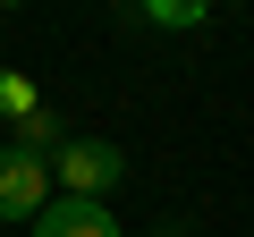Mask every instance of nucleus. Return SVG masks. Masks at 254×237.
Instances as JSON below:
<instances>
[{
	"label": "nucleus",
	"instance_id": "1",
	"mask_svg": "<svg viewBox=\"0 0 254 237\" xmlns=\"http://www.w3.org/2000/svg\"><path fill=\"white\" fill-rule=\"evenodd\" d=\"M119 178H127V153H119L110 136H68V144L51 153V195H93V203H110Z\"/></svg>",
	"mask_w": 254,
	"mask_h": 237
},
{
	"label": "nucleus",
	"instance_id": "2",
	"mask_svg": "<svg viewBox=\"0 0 254 237\" xmlns=\"http://www.w3.org/2000/svg\"><path fill=\"white\" fill-rule=\"evenodd\" d=\"M43 203H51V161H34V153H17V144H0V220H26V229H34Z\"/></svg>",
	"mask_w": 254,
	"mask_h": 237
},
{
	"label": "nucleus",
	"instance_id": "3",
	"mask_svg": "<svg viewBox=\"0 0 254 237\" xmlns=\"http://www.w3.org/2000/svg\"><path fill=\"white\" fill-rule=\"evenodd\" d=\"M34 237H127V229H119V212L93 203V195H51V203L34 212Z\"/></svg>",
	"mask_w": 254,
	"mask_h": 237
},
{
	"label": "nucleus",
	"instance_id": "4",
	"mask_svg": "<svg viewBox=\"0 0 254 237\" xmlns=\"http://www.w3.org/2000/svg\"><path fill=\"white\" fill-rule=\"evenodd\" d=\"M9 144H17V153H34V161H51V153L68 144V127H60V110L43 102L34 118H17V127H9Z\"/></svg>",
	"mask_w": 254,
	"mask_h": 237
},
{
	"label": "nucleus",
	"instance_id": "5",
	"mask_svg": "<svg viewBox=\"0 0 254 237\" xmlns=\"http://www.w3.org/2000/svg\"><path fill=\"white\" fill-rule=\"evenodd\" d=\"M144 26H161V34H187V26H203L212 17V0H127Z\"/></svg>",
	"mask_w": 254,
	"mask_h": 237
},
{
	"label": "nucleus",
	"instance_id": "6",
	"mask_svg": "<svg viewBox=\"0 0 254 237\" xmlns=\"http://www.w3.org/2000/svg\"><path fill=\"white\" fill-rule=\"evenodd\" d=\"M34 110H43V85H34V76H17V68H0V118L17 127V118H34Z\"/></svg>",
	"mask_w": 254,
	"mask_h": 237
},
{
	"label": "nucleus",
	"instance_id": "7",
	"mask_svg": "<svg viewBox=\"0 0 254 237\" xmlns=\"http://www.w3.org/2000/svg\"><path fill=\"white\" fill-rule=\"evenodd\" d=\"M0 9H26V0H0Z\"/></svg>",
	"mask_w": 254,
	"mask_h": 237
}]
</instances>
